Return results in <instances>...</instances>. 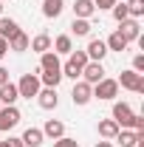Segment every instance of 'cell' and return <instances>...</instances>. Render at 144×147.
<instances>
[{
  "label": "cell",
  "mask_w": 144,
  "mask_h": 147,
  "mask_svg": "<svg viewBox=\"0 0 144 147\" xmlns=\"http://www.w3.org/2000/svg\"><path fill=\"white\" fill-rule=\"evenodd\" d=\"M17 93L23 99H34L40 93V76L37 74H23V79L17 82Z\"/></svg>",
  "instance_id": "obj_1"
},
{
  "label": "cell",
  "mask_w": 144,
  "mask_h": 147,
  "mask_svg": "<svg viewBox=\"0 0 144 147\" xmlns=\"http://www.w3.org/2000/svg\"><path fill=\"white\" fill-rule=\"evenodd\" d=\"M113 122H116L119 127H133V122H136L133 108H130L127 102H116V105H113Z\"/></svg>",
  "instance_id": "obj_2"
},
{
  "label": "cell",
  "mask_w": 144,
  "mask_h": 147,
  "mask_svg": "<svg viewBox=\"0 0 144 147\" xmlns=\"http://www.w3.org/2000/svg\"><path fill=\"white\" fill-rule=\"evenodd\" d=\"M116 93H119V82H116V79H108V76H105V79H99V82L93 85V96L102 99V102H110Z\"/></svg>",
  "instance_id": "obj_3"
},
{
  "label": "cell",
  "mask_w": 144,
  "mask_h": 147,
  "mask_svg": "<svg viewBox=\"0 0 144 147\" xmlns=\"http://www.w3.org/2000/svg\"><path fill=\"white\" fill-rule=\"evenodd\" d=\"M122 88H127V91H136V93H144V74H136L133 68L130 71H122V76L116 79Z\"/></svg>",
  "instance_id": "obj_4"
},
{
  "label": "cell",
  "mask_w": 144,
  "mask_h": 147,
  "mask_svg": "<svg viewBox=\"0 0 144 147\" xmlns=\"http://www.w3.org/2000/svg\"><path fill=\"white\" fill-rule=\"evenodd\" d=\"M20 125V110L14 105H3L0 108V130H11Z\"/></svg>",
  "instance_id": "obj_5"
},
{
  "label": "cell",
  "mask_w": 144,
  "mask_h": 147,
  "mask_svg": "<svg viewBox=\"0 0 144 147\" xmlns=\"http://www.w3.org/2000/svg\"><path fill=\"white\" fill-rule=\"evenodd\" d=\"M71 99H73V105H88L90 99H93V85H88L85 79L76 82L73 91H71Z\"/></svg>",
  "instance_id": "obj_6"
},
{
  "label": "cell",
  "mask_w": 144,
  "mask_h": 147,
  "mask_svg": "<svg viewBox=\"0 0 144 147\" xmlns=\"http://www.w3.org/2000/svg\"><path fill=\"white\" fill-rule=\"evenodd\" d=\"M122 28H119V34L124 37L127 42H133V40H139L141 37V26H139V20H133V17H127L124 23H119Z\"/></svg>",
  "instance_id": "obj_7"
},
{
  "label": "cell",
  "mask_w": 144,
  "mask_h": 147,
  "mask_svg": "<svg viewBox=\"0 0 144 147\" xmlns=\"http://www.w3.org/2000/svg\"><path fill=\"white\" fill-rule=\"evenodd\" d=\"M82 79H85L88 85H96L99 79H105V68H102V62H88V65L82 68Z\"/></svg>",
  "instance_id": "obj_8"
},
{
  "label": "cell",
  "mask_w": 144,
  "mask_h": 147,
  "mask_svg": "<svg viewBox=\"0 0 144 147\" xmlns=\"http://www.w3.org/2000/svg\"><path fill=\"white\" fill-rule=\"evenodd\" d=\"M37 102H40V108L42 110H51L59 105V96H57V88H40L37 93Z\"/></svg>",
  "instance_id": "obj_9"
},
{
  "label": "cell",
  "mask_w": 144,
  "mask_h": 147,
  "mask_svg": "<svg viewBox=\"0 0 144 147\" xmlns=\"http://www.w3.org/2000/svg\"><path fill=\"white\" fill-rule=\"evenodd\" d=\"M85 54H88L90 62H102L105 54H108V45H105V40H90L88 48H85Z\"/></svg>",
  "instance_id": "obj_10"
},
{
  "label": "cell",
  "mask_w": 144,
  "mask_h": 147,
  "mask_svg": "<svg viewBox=\"0 0 144 147\" xmlns=\"http://www.w3.org/2000/svg\"><path fill=\"white\" fill-rule=\"evenodd\" d=\"M40 71H62L59 54H54V51H45V54H40Z\"/></svg>",
  "instance_id": "obj_11"
},
{
  "label": "cell",
  "mask_w": 144,
  "mask_h": 147,
  "mask_svg": "<svg viewBox=\"0 0 144 147\" xmlns=\"http://www.w3.org/2000/svg\"><path fill=\"white\" fill-rule=\"evenodd\" d=\"M17 99H20V93H17L14 82H3L0 85V105H14Z\"/></svg>",
  "instance_id": "obj_12"
},
{
  "label": "cell",
  "mask_w": 144,
  "mask_h": 147,
  "mask_svg": "<svg viewBox=\"0 0 144 147\" xmlns=\"http://www.w3.org/2000/svg\"><path fill=\"white\" fill-rule=\"evenodd\" d=\"M93 11H96L93 0H76V3H73V17H79V20H90Z\"/></svg>",
  "instance_id": "obj_13"
},
{
  "label": "cell",
  "mask_w": 144,
  "mask_h": 147,
  "mask_svg": "<svg viewBox=\"0 0 144 147\" xmlns=\"http://www.w3.org/2000/svg\"><path fill=\"white\" fill-rule=\"evenodd\" d=\"M42 136H51V139H62V136H65V125H62V122H59V119H48V122H45V127H42Z\"/></svg>",
  "instance_id": "obj_14"
},
{
  "label": "cell",
  "mask_w": 144,
  "mask_h": 147,
  "mask_svg": "<svg viewBox=\"0 0 144 147\" xmlns=\"http://www.w3.org/2000/svg\"><path fill=\"white\" fill-rule=\"evenodd\" d=\"M62 9H65V0H42V14H45L48 20L59 17Z\"/></svg>",
  "instance_id": "obj_15"
},
{
  "label": "cell",
  "mask_w": 144,
  "mask_h": 147,
  "mask_svg": "<svg viewBox=\"0 0 144 147\" xmlns=\"http://www.w3.org/2000/svg\"><path fill=\"white\" fill-rule=\"evenodd\" d=\"M37 76H40V85L45 88H57L62 82V71H37Z\"/></svg>",
  "instance_id": "obj_16"
},
{
  "label": "cell",
  "mask_w": 144,
  "mask_h": 147,
  "mask_svg": "<svg viewBox=\"0 0 144 147\" xmlns=\"http://www.w3.org/2000/svg\"><path fill=\"white\" fill-rule=\"evenodd\" d=\"M28 48L34 51V54H45V51H51V37L48 34H37L31 42H28Z\"/></svg>",
  "instance_id": "obj_17"
},
{
  "label": "cell",
  "mask_w": 144,
  "mask_h": 147,
  "mask_svg": "<svg viewBox=\"0 0 144 147\" xmlns=\"http://www.w3.org/2000/svg\"><path fill=\"white\" fill-rule=\"evenodd\" d=\"M116 142H119V144L122 147H139V133H136V130H119V133H116Z\"/></svg>",
  "instance_id": "obj_18"
},
{
  "label": "cell",
  "mask_w": 144,
  "mask_h": 147,
  "mask_svg": "<svg viewBox=\"0 0 144 147\" xmlns=\"http://www.w3.org/2000/svg\"><path fill=\"white\" fill-rule=\"evenodd\" d=\"M42 139H45V136H42V130H40V127H28L26 133H23V144H26V147H40V144H42Z\"/></svg>",
  "instance_id": "obj_19"
},
{
  "label": "cell",
  "mask_w": 144,
  "mask_h": 147,
  "mask_svg": "<svg viewBox=\"0 0 144 147\" xmlns=\"http://www.w3.org/2000/svg\"><path fill=\"white\" fill-rule=\"evenodd\" d=\"M17 31H20V26L11 17H0V37H3V40H11Z\"/></svg>",
  "instance_id": "obj_20"
},
{
  "label": "cell",
  "mask_w": 144,
  "mask_h": 147,
  "mask_svg": "<svg viewBox=\"0 0 144 147\" xmlns=\"http://www.w3.org/2000/svg\"><path fill=\"white\" fill-rule=\"evenodd\" d=\"M28 42H31L28 34L26 31H17V34L9 40V51H28Z\"/></svg>",
  "instance_id": "obj_21"
},
{
  "label": "cell",
  "mask_w": 144,
  "mask_h": 147,
  "mask_svg": "<svg viewBox=\"0 0 144 147\" xmlns=\"http://www.w3.org/2000/svg\"><path fill=\"white\" fill-rule=\"evenodd\" d=\"M119 130L122 127H119L113 119H102V122H99V136H102V139H116Z\"/></svg>",
  "instance_id": "obj_22"
},
{
  "label": "cell",
  "mask_w": 144,
  "mask_h": 147,
  "mask_svg": "<svg viewBox=\"0 0 144 147\" xmlns=\"http://www.w3.org/2000/svg\"><path fill=\"white\" fill-rule=\"evenodd\" d=\"M105 45H108V51H124L130 42H127L124 37L119 34V28H116V31H113V34L108 37V42H105Z\"/></svg>",
  "instance_id": "obj_23"
},
{
  "label": "cell",
  "mask_w": 144,
  "mask_h": 147,
  "mask_svg": "<svg viewBox=\"0 0 144 147\" xmlns=\"http://www.w3.org/2000/svg\"><path fill=\"white\" fill-rule=\"evenodd\" d=\"M90 20H79V17H73V23H71V34H76V37H88L90 34Z\"/></svg>",
  "instance_id": "obj_24"
},
{
  "label": "cell",
  "mask_w": 144,
  "mask_h": 147,
  "mask_svg": "<svg viewBox=\"0 0 144 147\" xmlns=\"http://www.w3.org/2000/svg\"><path fill=\"white\" fill-rule=\"evenodd\" d=\"M54 48H57L54 54H71V51H73V42H71V37H68V34H59V37L54 40Z\"/></svg>",
  "instance_id": "obj_25"
},
{
  "label": "cell",
  "mask_w": 144,
  "mask_h": 147,
  "mask_svg": "<svg viewBox=\"0 0 144 147\" xmlns=\"http://www.w3.org/2000/svg\"><path fill=\"white\" fill-rule=\"evenodd\" d=\"M68 62H71V65H76V68L82 71V68L88 65L90 59H88V54H85V51H71V57H68Z\"/></svg>",
  "instance_id": "obj_26"
},
{
  "label": "cell",
  "mask_w": 144,
  "mask_h": 147,
  "mask_svg": "<svg viewBox=\"0 0 144 147\" xmlns=\"http://www.w3.org/2000/svg\"><path fill=\"white\" fill-rule=\"evenodd\" d=\"M124 6H127V14H130L133 20L144 14V0H130V3H124Z\"/></svg>",
  "instance_id": "obj_27"
},
{
  "label": "cell",
  "mask_w": 144,
  "mask_h": 147,
  "mask_svg": "<svg viewBox=\"0 0 144 147\" xmlns=\"http://www.w3.org/2000/svg\"><path fill=\"white\" fill-rule=\"evenodd\" d=\"M113 17H116V23H124V20L130 17V14H127V6H124V3H116V6H113Z\"/></svg>",
  "instance_id": "obj_28"
},
{
  "label": "cell",
  "mask_w": 144,
  "mask_h": 147,
  "mask_svg": "<svg viewBox=\"0 0 144 147\" xmlns=\"http://www.w3.org/2000/svg\"><path fill=\"white\" fill-rule=\"evenodd\" d=\"M54 147H79V142L76 139H68V136H62V139H57Z\"/></svg>",
  "instance_id": "obj_29"
},
{
  "label": "cell",
  "mask_w": 144,
  "mask_h": 147,
  "mask_svg": "<svg viewBox=\"0 0 144 147\" xmlns=\"http://www.w3.org/2000/svg\"><path fill=\"white\" fill-rule=\"evenodd\" d=\"M133 71H136V74H144V54H136V57H133Z\"/></svg>",
  "instance_id": "obj_30"
},
{
  "label": "cell",
  "mask_w": 144,
  "mask_h": 147,
  "mask_svg": "<svg viewBox=\"0 0 144 147\" xmlns=\"http://www.w3.org/2000/svg\"><path fill=\"white\" fill-rule=\"evenodd\" d=\"M3 144H6V147H26V144H23V139H17V136H9Z\"/></svg>",
  "instance_id": "obj_31"
},
{
  "label": "cell",
  "mask_w": 144,
  "mask_h": 147,
  "mask_svg": "<svg viewBox=\"0 0 144 147\" xmlns=\"http://www.w3.org/2000/svg\"><path fill=\"white\" fill-rule=\"evenodd\" d=\"M93 6H96V9H113L116 0H93Z\"/></svg>",
  "instance_id": "obj_32"
},
{
  "label": "cell",
  "mask_w": 144,
  "mask_h": 147,
  "mask_svg": "<svg viewBox=\"0 0 144 147\" xmlns=\"http://www.w3.org/2000/svg\"><path fill=\"white\" fill-rule=\"evenodd\" d=\"M6 54H9V40H3V37H0V59H3Z\"/></svg>",
  "instance_id": "obj_33"
},
{
  "label": "cell",
  "mask_w": 144,
  "mask_h": 147,
  "mask_svg": "<svg viewBox=\"0 0 144 147\" xmlns=\"http://www.w3.org/2000/svg\"><path fill=\"white\" fill-rule=\"evenodd\" d=\"M3 82H9V71H6V68H0V85H3Z\"/></svg>",
  "instance_id": "obj_34"
},
{
  "label": "cell",
  "mask_w": 144,
  "mask_h": 147,
  "mask_svg": "<svg viewBox=\"0 0 144 147\" xmlns=\"http://www.w3.org/2000/svg\"><path fill=\"white\" fill-rule=\"evenodd\" d=\"M96 147H113L110 142H96Z\"/></svg>",
  "instance_id": "obj_35"
},
{
  "label": "cell",
  "mask_w": 144,
  "mask_h": 147,
  "mask_svg": "<svg viewBox=\"0 0 144 147\" xmlns=\"http://www.w3.org/2000/svg\"><path fill=\"white\" fill-rule=\"evenodd\" d=\"M0 11H3V0H0Z\"/></svg>",
  "instance_id": "obj_36"
},
{
  "label": "cell",
  "mask_w": 144,
  "mask_h": 147,
  "mask_svg": "<svg viewBox=\"0 0 144 147\" xmlns=\"http://www.w3.org/2000/svg\"><path fill=\"white\" fill-rule=\"evenodd\" d=\"M0 147H6V144H3V142H0Z\"/></svg>",
  "instance_id": "obj_37"
},
{
  "label": "cell",
  "mask_w": 144,
  "mask_h": 147,
  "mask_svg": "<svg viewBox=\"0 0 144 147\" xmlns=\"http://www.w3.org/2000/svg\"><path fill=\"white\" fill-rule=\"evenodd\" d=\"M0 108H3V105H0Z\"/></svg>",
  "instance_id": "obj_38"
}]
</instances>
